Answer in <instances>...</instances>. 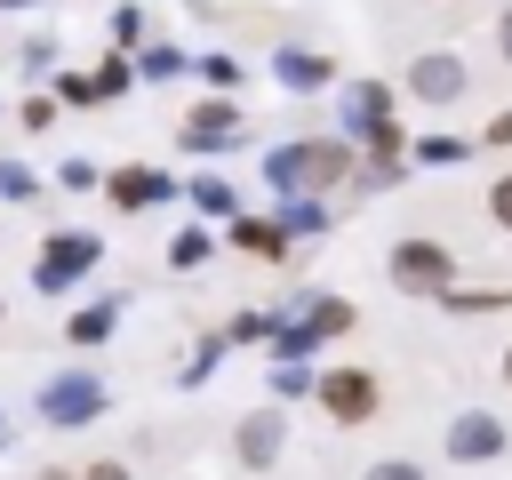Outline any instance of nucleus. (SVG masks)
I'll return each instance as SVG.
<instances>
[{
  "mask_svg": "<svg viewBox=\"0 0 512 480\" xmlns=\"http://www.w3.org/2000/svg\"><path fill=\"white\" fill-rule=\"evenodd\" d=\"M448 272H456V264H448L440 240H400V248H392V280H400L408 296H440Z\"/></svg>",
  "mask_w": 512,
  "mask_h": 480,
  "instance_id": "f257e3e1",
  "label": "nucleus"
},
{
  "mask_svg": "<svg viewBox=\"0 0 512 480\" xmlns=\"http://www.w3.org/2000/svg\"><path fill=\"white\" fill-rule=\"evenodd\" d=\"M320 400H328V416H336V424H368V416H376V376L336 368V376H320Z\"/></svg>",
  "mask_w": 512,
  "mask_h": 480,
  "instance_id": "f03ea898",
  "label": "nucleus"
},
{
  "mask_svg": "<svg viewBox=\"0 0 512 480\" xmlns=\"http://www.w3.org/2000/svg\"><path fill=\"white\" fill-rule=\"evenodd\" d=\"M408 88H416L424 104H456V96H464V64H456V56H416Z\"/></svg>",
  "mask_w": 512,
  "mask_h": 480,
  "instance_id": "7ed1b4c3",
  "label": "nucleus"
},
{
  "mask_svg": "<svg viewBox=\"0 0 512 480\" xmlns=\"http://www.w3.org/2000/svg\"><path fill=\"white\" fill-rule=\"evenodd\" d=\"M96 400H104L96 384H56V392H48V416H56V424H80Z\"/></svg>",
  "mask_w": 512,
  "mask_h": 480,
  "instance_id": "20e7f679",
  "label": "nucleus"
},
{
  "mask_svg": "<svg viewBox=\"0 0 512 480\" xmlns=\"http://www.w3.org/2000/svg\"><path fill=\"white\" fill-rule=\"evenodd\" d=\"M240 448H248V464H264V456H272V416H256V424L240 432Z\"/></svg>",
  "mask_w": 512,
  "mask_h": 480,
  "instance_id": "39448f33",
  "label": "nucleus"
},
{
  "mask_svg": "<svg viewBox=\"0 0 512 480\" xmlns=\"http://www.w3.org/2000/svg\"><path fill=\"white\" fill-rule=\"evenodd\" d=\"M456 448H464V456H472V448L488 456V448H496V424H488V416H480V424H456Z\"/></svg>",
  "mask_w": 512,
  "mask_h": 480,
  "instance_id": "423d86ee",
  "label": "nucleus"
},
{
  "mask_svg": "<svg viewBox=\"0 0 512 480\" xmlns=\"http://www.w3.org/2000/svg\"><path fill=\"white\" fill-rule=\"evenodd\" d=\"M488 216L512 232V176H496V184H488Z\"/></svg>",
  "mask_w": 512,
  "mask_h": 480,
  "instance_id": "0eeeda50",
  "label": "nucleus"
},
{
  "mask_svg": "<svg viewBox=\"0 0 512 480\" xmlns=\"http://www.w3.org/2000/svg\"><path fill=\"white\" fill-rule=\"evenodd\" d=\"M112 192H120V200H128V208H136V200H152V192H160V184H152V176H144V168H136V176H120V184H112Z\"/></svg>",
  "mask_w": 512,
  "mask_h": 480,
  "instance_id": "6e6552de",
  "label": "nucleus"
},
{
  "mask_svg": "<svg viewBox=\"0 0 512 480\" xmlns=\"http://www.w3.org/2000/svg\"><path fill=\"white\" fill-rule=\"evenodd\" d=\"M80 480H128V464H80Z\"/></svg>",
  "mask_w": 512,
  "mask_h": 480,
  "instance_id": "1a4fd4ad",
  "label": "nucleus"
},
{
  "mask_svg": "<svg viewBox=\"0 0 512 480\" xmlns=\"http://www.w3.org/2000/svg\"><path fill=\"white\" fill-rule=\"evenodd\" d=\"M376 480H416V472L408 464H376Z\"/></svg>",
  "mask_w": 512,
  "mask_h": 480,
  "instance_id": "9d476101",
  "label": "nucleus"
},
{
  "mask_svg": "<svg viewBox=\"0 0 512 480\" xmlns=\"http://www.w3.org/2000/svg\"><path fill=\"white\" fill-rule=\"evenodd\" d=\"M496 40H504V56H512V16H504V32H496Z\"/></svg>",
  "mask_w": 512,
  "mask_h": 480,
  "instance_id": "9b49d317",
  "label": "nucleus"
},
{
  "mask_svg": "<svg viewBox=\"0 0 512 480\" xmlns=\"http://www.w3.org/2000/svg\"><path fill=\"white\" fill-rule=\"evenodd\" d=\"M40 480H72V472H40Z\"/></svg>",
  "mask_w": 512,
  "mask_h": 480,
  "instance_id": "f8f14e48",
  "label": "nucleus"
},
{
  "mask_svg": "<svg viewBox=\"0 0 512 480\" xmlns=\"http://www.w3.org/2000/svg\"><path fill=\"white\" fill-rule=\"evenodd\" d=\"M504 376H512V352H504Z\"/></svg>",
  "mask_w": 512,
  "mask_h": 480,
  "instance_id": "ddd939ff",
  "label": "nucleus"
}]
</instances>
